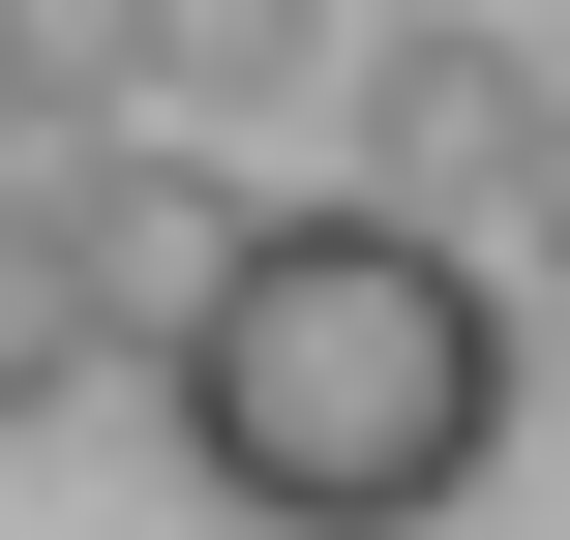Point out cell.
<instances>
[{
	"mask_svg": "<svg viewBox=\"0 0 570 540\" xmlns=\"http://www.w3.org/2000/svg\"><path fill=\"white\" fill-rule=\"evenodd\" d=\"M511 361H541V301H511L481 240H421V210H361V180H271L240 271H210L120 391L180 421L210 511H271V540H451L511 481Z\"/></svg>",
	"mask_w": 570,
	"mask_h": 540,
	"instance_id": "cell-1",
	"label": "cell"
},
{
	"mask_svg": "<svg viewBox=\"0 0 570 540\" xmlns=\"http://www.w3.org/2000/svg\"><path fill=\"white\" fill-rule=\"evenodd\" d=\"M541 150H570V60L541 30H391V60L331 90V180L421 210V240H481V271L541 240Z\"/></svg>",
	"mask_w": 570,
	"mask_h": 540,
	"instance_id": "cell-2",
	"label": "cell"
},
{
	"mask_svg": "<svg viewBox=\"0 0 570 540\" xmlns=\"http://www.w3.org/2000/svg\"><path fill=\"white\" fill-rule=\"evenodd\" d=\"M331 60V0H150V120H271Z\"/></svg>",
	"mask_w": 570,
	"mask_h": 540,
	"instance_id": "cell-3",
	"label": "cell"
},
{
	"mask_svg": "<svg viewBox=\"0 0 570 540\" xmlns=\"http://www.w3.org/2000/svg\"><path fill=\"white\" fill-rule=\"evenodd\" d=\"M0 120H150V0H0Z\"/></svg>",
	"mask_w": 570,
	"mask_h": 540,
	"instance_id": "cell-4",
	"label": "cell"
},
{
	"mask_svg": "<svg viewBox=\"0 0 570 540\" xmlns=\"http://www.w3.org/2000/svg\"><path fill=\"white\" fill-rule=\"evenodd\" d=\"M60 391H120V361H90V271H60V210L0 180V421H60Z\"/></svg>",
	"mask_w": 570,
	"mask_h": 540,
	"instance_id": "cell-5",
	"label": "cell"
}]
</instances>
